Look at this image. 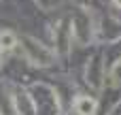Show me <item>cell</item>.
<instances>
[{
  "label": "cell",
  "mask_w": 121,
  "mask_h": 115,
  "mask_svg": "<svg viewBox=\"0 0 121 115\" xmlns=\"http://www.w3.org/2000/svg\"><path fill=\"white\" fill-rule=\"evenodd\" d=\"M21 47H23V51H26V55H28V60H30L32 64L49 66V64L53 62V53H51L45 45L36 43V41L30 38V36H23V38H21Z\"/></svg>",
  "instance_id": "6da1fadb"
},
{
  "label": "cell",
  "mask_w": 121,
  "mask_h": 115,
  "mask_svg": "<svg viewBox=\"0 0 121 115\" xmlns=\"http://www.w3.org/2000/svg\"><path fill=\"white\" fill-rule=\"evenodd\" d=\"M74 109H77L79 115H94V111H96V100L89 98V96H81V98L74 100Z\"/></svg>",
  "instance_id": "7a4b0ae2"
},
{
  "label": "cell",
  "mask_w": 121,
  "mask_h": 115,
  "mask_svg": "<svg viewBox=\"0 0 121 115\" xmlns=\"http://www.w3.org/2000/svg\"><path fill=\"white\" fill-rule=\"evenodd\" d=\"M15 43H17V38L13 32H9V30L0 32V51H11L15 47Z\"/></svg>",
  "instance_id": "3957f363"
},
{
  "label": "cell",
  "mask_w": 121,
  "mask_h": 115,
  "mask_svg": "<svg viewBox=\"0 0 121 115\" xmlns=\"http://www.w3.org/2000/svg\"><path fill=\"white\" fill-rule=\"evenodd\" d=\"M113 79H115V83H121V60L115 64V68H113Z\"/></svg>",
  "instance_id": "277c9868"
},
{
  "label": "cell",
  "mask_w": 121,
  "mask_h": 115,
  "mask_svg": "<svg viewBox=\"0 0 121 115\" xmlns=\"http://www.w3.org/2000/svg\"><path fill=\"white\" fill-rule=\"evenodd\" d=\"M115 4H117V6H121V0H115Z\"/></svg>",
  "instance_id": "5b68a950"
}]
</instances>
